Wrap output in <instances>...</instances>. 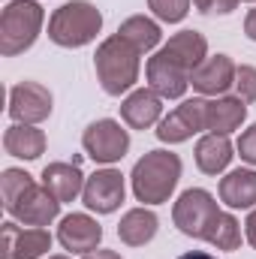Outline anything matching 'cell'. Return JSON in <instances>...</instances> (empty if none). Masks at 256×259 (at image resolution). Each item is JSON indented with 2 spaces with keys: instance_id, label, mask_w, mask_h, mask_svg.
<instances>
[{
  "instance_id": "obj_1",
  "label": "cell",
  "mask_w": 256,
  "mask_h": 259,
  "mask_svg": "<svg viewBox=\"0 0 256 259\" xmlns=\"http://www.w3.org/2000/svg\"><path fill=\"white\" fill-rule=\"evenodd\" d=\"M181 172H184V163H181V157L175 151L154 148L145 157H139L133 172H130L133 196L142 205H148V208L163 205V202H169V196L175 193V187L181 181Z\"/></svg>"
},
{
  "instance_id": "obj_2",
  "label": "cell",
  "mask_w": 256,
  "mask_h": 259,
  "mask_svg": "<svg viewBox=\"0 0 256 259\" xmlns=\"http://www.w3.org/2000/svg\"><path fill=\"white\" fill-rule=\"evenodd\" d=\"M139 58L142 55L130 46L124 36H118V33L106 36L97 46V55H94V72H97L100 88L109 97H121V94L127 97L136 88L139 72H142V61Z\"/></svg>"
},
{
  "instance_id": "obj_3",
  "label": "cell",
  "mask_w": 256,
  "mask_h": 259,
  "mask_svg": "<svg viewBox=\"0 0 256 259\" xmlns=\"http://www.w3.org/2000/svg\"><path fill=\"white\" fill-rule=\"evenodd\" d=\"M46 24V9L39 0H6L0 12V55L15 58L36 46Z\"/></svg>"
},
{
  "instance_id": "obj_4",
  "label": "cell",
  "mask_w": 256,
  "mask_h": 259,
  "mask_svg": "<svg viewBox=\"0 0 256 259\" xmlns=\"http://www.w3.org/2000/svg\"><path fill=\"white\" fill-rule=\"evenodd\" d=\"M103 30V12L91 0H69L49 18V39L61 49H84Z\"/></svg>"
},
{
  "instance_id": "obj_5",
  "label": "cell",
  "mask_w": 256,
  "mask_h": 259,
  "mask_svg": "<svg viewBox=\"0 0 256 259\" xmlns=\"http://www.w3.org/2000/svg\"><path fill=\"white\" fill-rule=\"evenodd\" d=\"M223 208L217 205V199L202 190V187H190L175 199L172 205V223L178 226L181 235L196 238V241H205L208 238V229L214 223V217L220 214Z\"/></svg>"
},
{
  "instance_id": "obj_6",
  "label": "cell",
  "mask_w": 256,
  "mask_h": 259,
  "mask_svg": "<svg viewBox=\"0 0 256 259\" xmlns=\"http://www.w3.org/2000/svg\"><path fill=\"white\" fill-rule=\"evenodd\" d=\"M81 148H84V154L94 163L115 166V163H121L127 157L130 151V130H124L121 121H115V118H100V121L84 127Z\"/></svg>"
},
{
  "instance_id": "obj_7",
  "label": "cell",
  "mask_w": 256,
  "mask_h": 259,
  "mask_svg": "<svg viewBox=\"0 0 256 259\" xmlns=\"http://www.w3.org/2000/svg\"><path fill=\"white\" fill-rule=\"evenodd\" d=\"M127 196V178L115 166H103L94 175H88L81 202L91 214H115Z\"/></svg>"
},
{
  "instance_id": "obj_8",
  "label": "cell",
  "mask_w": 256,
  "mask_h": 259,
  "mask_svg": "<svg viewBox=\"0 0 256 259\" xmlns=\"http://www.w3.org/2000/svg\"><path fill=\"white\" fill-rule=\"evenodd\" d=\"M205 109H208L205 97L181 100V106H175L157 124V139L163 145H181V142H190L196 133H205Z\"/></svg>"
},
{
  "instance_id": "obj_9",
  "label": "cell",
  "mask_w": 256,
  "mask_h": 259,
  "mask_svg": "<svg viewBox=\"0 0 256 259\" xmlns=\"http://www.w3.org/2000/svg\"><path fill=\"white\" fill-rule=\"evenodd\" d=\"M55 109V97L39 81H18L9 88V118L12 124H42Z\"/></svg>"
},
{
  "instance_id": "obj_10",
  "label": "cell",
  "mask_w": 256,
  "mask_h": 259,
  "mask_svg": "<svg viewBox=\"0 0 256 259\" xmlns=\"http://www.w3.org/2000/svg\"><path fill=\"white\" fill-rule=\"evenodd\" d=\"M61 205L64 202H58L39 181H33L30 187H24V193H18L15 202L6 205V214L21 226H52L61 217Z\"/></svg>"
},
{
  "instance_id": "obj_11",
  "label": "cell",
  "mask_w": 256,
  "mask_h": 259,
  "mask_svg": "<svg viewBox=\"0 0 256 259\" xmlns=\"http://www.w3.org/2000/svg\"><path fill=\"white\" fill-rule=\"evenodd\" d=\"M52 241L46 226H21L18 220L3 223V259H46Z\"/></svg>"
},
{
  "instance_id": "obj_12",
  "label": "cell",
  "mask_w": 256,
  "mask_h": 259,
  "mask_svg": "<svg viewBox=\"0 0 256 259\" xmlns=\"http://www.w3.org/2000/svg\"><path fill=\"white\" fill-rule=\"evenodd\" d=\"M145 78H148V88L154 94H160L163 100H184V94L190 88V72L181 64H175L169 55H163L160 49L148 58Z\"/></svg>"
},
{
  "instance_id": "obj_13",
  "label": "cell",
  "mask_w": 256,
  "mask_h": 259,
  "mask_svg": "<svg viewBox=\"0 0 256 259\" xmlns=\"http://www.w3.org/2000/svg\"><path fill=\"white\" fill-rule=\"evenodd\" d=\"M235 61L229 55H208L202 64L190 72V88L205 97V100H214V97H223L232 91L235 84Z\"/></svg>"
},
{
  "instance_id": "obj_14",
  "label": "cell",
  "mask_w": 256,
  "mask_h": 259,
  "mask_svg": "<svg viewBox=\"0 0 256 259\" xmlns=\"http://www.w3.org/2000/svg\"><path fill=\"white\" fill-rule=\"evenodd\" d=\"M103 241V226L97 223V217L78 211V214H66L58 223V244L69 250L72 256H84L91 250H97Z\"/></svg>"
},
{
  "instance_id": "obj_15",
  "label": "cell",
  "mask_w": 256,
  "mask_h": 259,
  "mask_svg": "<svg viewBox=\"0 0 256 259\" xmlns=\"http://www.w3.org/2000/svg\"><path fill=\"white\" fill-rule=\"evenodd\" d=\"M163 97L154 94L148 84L145 88H133L127 97L121 100V121L130 130H151L163 121Z\"/></svg>"
},
{
  "instance_id": "obj_16",
  "label": "cell",
  "mask_w": 256,
  "mask_h": 259,
  "mask_svg": "<svg viewBox=\"0 0 256 259\" xmlns=\"http://www.w3.org/2000/svg\"><path fill=\"white\" fill-rule=\"evenodd\" d=\"M232 157H235V145L229 142V136H217V133H202L193 151V160L202 175H226Z\"/></svg>"
},
{
  "instance_id": "obj_17",
  "label": "cell",
  "mask_w": 256,
  "mask_h": 259,
  "mask_svg": "<svg viewBox=\"0 0 256 259\" xmlns=\"http://www.w3.org/2000/svg\"><path fill=\"white\" fill-rule=\"evenodd\" d=\"M247 121V103L241 97H214L208 100L205 109V133H217V136H232L235 130Z\"/></svg>"
},
{
  "instance_id": "obj_18",
  "label": "cell",
  "mask_w": 256,
  "mask_h": 259,
  "mask_svg": "<svg viewBox=\"0 0 256 259\" xmlns=\"http://www.w3.org/2000/svg\"><path fill=\"white\" fill-rule=\"evenodd\" d=\"M220 202L229 211H250L256 208V169L253 166H241V169H229L220 178Z\"/></svg>"
},
{
  "instance_id": "obj_19",
  "label": "cell",
  "mask_w": 256,
  "mask_h": 259,
  "mask_svg": "<svg viewBox=\"0 0 256 259\" xmlns=\"http://www.w3.org/2000/svg\"><path fill=\"white\" fill-rule=\"evenodd\" d=\"M84 175L75 163H49L39 175V184L55 196L58 202H75L84 190Z\"/></svg>"
},
{
  "instance_id": "obj_20",
  "label": "cell",
  "mask_w": 256,
  "mask_h": 259,
  "mask_svg": "<svg viewBox=\"0 0 256 259\" xmlns=\"http://www.w3.org/2000/svg\"><path fill=\"white\" fill-rule=\"evenodd\" d=\"M46 133L36 124H9L3 133V151L18 160H39L46 154Z\"/></svg>"
},
{
  "instance_id": "obj_21",
  "label": "cell",
  "mask_w": 256,
  "mask_h": 259,
  "mask_svg": "<svg viewBox=\"0 0 256 259\" xmlns=\"http://www.w3.org/2000/svg\"><path fill=\"white\" fill-rule=\"evenodd\" d=\"M157 229H160V217L148 205H139V208H130L127 214L121 217L118 238L127 247H145V244H151L157 238Z\"/></svg>"
},
{
  "instance_id": "obj_22",
  "label": "cell",
  "mask_w": 256,
  "mask_h": 259,
  "mask_svg": "<svg viewBox=\"0 0 256 259\" xmlns=\"http://www.w3.org/2000/svg\"><path fill=\"white\" fill-rule=\"evenodd\" d=\"M160 52L169 55L175 64H181L187 72H193L196 66L208 58V39L199 30H178V33H172L160 46Z\"/></svg>"
},
{
  "instance_id": "obj_23",
  "label": "cell",
  "mask_w": 256,
  "mask_h": 259,
  "mask_svg": "<svg viewBox=\"0 0 256 259\" xmlns=\"http://www.w3.org/2000/svg\"><path fill=\"white\" fill-rule=\"evenodd\" d=\"M118 36H124L139 55H151V52H157L163 46L160 21L157 18H148V15H130L127 21H121Z\"/></svg>"
},
{
  "instance_id": "obj_24",
  "label": "cell",
  "mask_w": 256,
  "mask_h": 259,
  "mask_svg": "<svg viewBox=\"0 0 256 259\" xmlns=\"http://www.w3.org/2000/svg\"><path fill=\"white\" fill-rule=\"evenodd\" d=\"M205 241L211 247H217V250H238L241 241H244V229H241V223H238V217L232 211H220L214 217Z\"/></svg>"
},
{
  "instance_id": "obj_25",
  "label": "cell",
  "mask_w": 256,
  "mask_h": 259,
  "mask_svg": "<svg viewBox=\"0 0 256 259\" xmlns=\"http://www.w3.org/2000/svg\"><path fill=\"white\" fill-rule=\"evenodd\" d=\"M193 0H148V9L163 24H181L190 12Z\"/></svg>"
},
{
  "instance_id": "obj_26",
  "label": "cell",
  "mask_w": 256,
  "mask_h": 259,
  "mask_svg": "<svg viewBox=\"0 0 256 259\" xmlns=\"http://www.w3.org/2000/svg\"><path fill=\"white\" fill-rule=\"evenodd\" d=\"M30 184H33V175H30V172H24V169H15V166L3 169V175H0L3 205L15 202V199H18V193H24V187H30Z\"/></svg>"
},
{
  "instance_id": "obj_27",
  "label": "cell",
  "mask_w": 256,
  "mask_h": 259,
  "mask_svg": "<svg viewBox=\"0 0 256 259\" xmlns=\"http://www.w3.org/2000/svg\"><path fill=\"white\" fill-rule=\"evenodd\" d=\"M235 97H241L247 106L250 103H256V66L250 64H241L238 69H235Z\"/></svg>"
},
{
  "instance_id": "obj_28",
  "label": "cell",
  "mask_w": 256,
  "mask_h": 259,
  "mask_svg": "<svg viewBox=\"0 0 256 259\" xmlns=\"http://www.w3.org/2000/svg\"><path fill=\"white\" fill-rule=\"evenodd\" d=\"M235 151H238V157H241L247 166L256 169V124H250L247 130H241V136H238V142H235Z\"/></svg>"
},
{
  "instance_id": "obj_29",
  "label": "cell",
  "mask_w": 256,
  "mask_h": 259,
  "mask_svg": "<svg viewBox=\"0 0 256 259\" xmlns=\"http://www.w3.org/2000/svg\"><path fill=\"white\" fill-rule=\"evenodd\" d=\"M238 3L241 0H193L196 12H202L208 18H214V15H232L238 9Z\"/></svg>"
},
{
  "instance_id": "obj_30",
  "label": "cell",
  "mask_w": 256,
  "mask_h": 259,
  "mask_svg": "<svg viewBox=\"0 0 256 259\" xmlns=\"http://www.w3.org/2000/svg\"><path fill=\"white\" fill-rule=\"evenodd\" d=\"M244 241L256 250V208H250V214L244 220Z\"/></svg>"
},
{
  "instance_id": "obj_31",
  "label": "cell",
  "mask_w": 256,
  "mask_h": 259,
  "mask_svg": "<svg viewBox=\"0 0 256 259\" xmlns=\"http://www.w3.org/2000/svg\"><path fill=\"white\" fill-rule=\"evenodd\" d=\"M244 36H247L250 42H256V6L247 12V18H244Z\"/></svg>"
},
{
  "instance_id": "obj_32",
  "label": "cell",
  "mask_w": 256,
  "mask_h": 259,
  "mask_svg": "<svg viewBox=\"0 0 256 259\" xmlns=\"http://www.w3.org/2000/svg\"><path fill=\"white\" fill-rule=\"evenodd\" d=\"M81 259H124L118 250H106V247H97V250H91V253H84Z\"/></svg>"
},
{
  "instance_id": "obj_33",
  "label": "cell",
  "mask_w": 256,
  "mask_h": 259,
  "mask_svg": "<svg viewBox=\"0 0 256 259\" xmlns=\"http://www.w3.org/2000/svg\"><path fill=\"white\" fill-rule=\"evenodd\" d=\"M178 259H217V256L208 253V250H187V253H181Z\"/></svg>"
},
{
  "instance_id": "obj_34",
  "label": "cell",
  "mask_w": 256,
  "mask_h": 259,
  "mask_svg": "<svg viewBox=\"0 0 256 259\" xmlns=\"http://www.w3.org/2000/svg\"><path fill=\"white\" fill-rule=\"evenodd\" d=\"M46 259H72V256H66V253H55V256H46Z\"/></svg>"
},
{
  "instance_id": "obj_35",
  "label": "cell",
  "mask_w": 256,
  "mask_h": 259,
  "mask_svg": "<svg viewBox=\"0 0 256 259\" xmlns=\"http://www.w3.org/2000/svg\"><path fill=\"white\" fill-rule=\"evenodd\" d=\"M244 3H256V0H244Z\"/></svg>"
}]
</instances>
